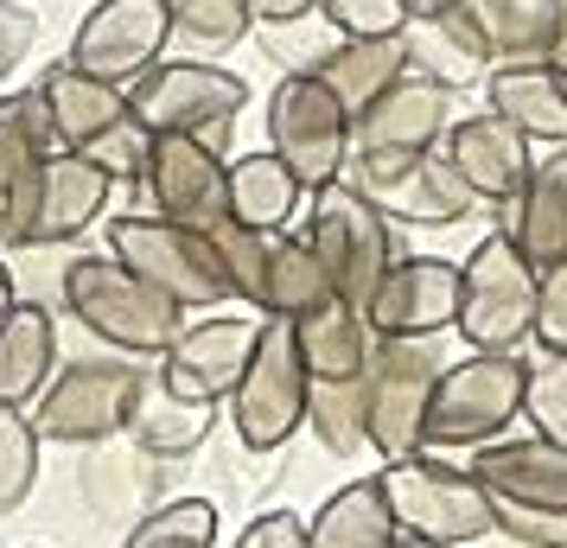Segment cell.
<instances>
[{"mask_svg": "<svg viewBox=\"0 0 567 548\" xmlns=\"http://www.w3.org/2000/svg\"><path fill=\"white\" fill-rule=\"evenodd\" d=\"M307 427H312V441L326 446L332 459L370 453V395H363V376H344V383H312Z\"/></svg>", "mask_w": 567, "mask_h": 548, "instance_id": "36", "label": "cell"}, {"mask_svg": "<svg viewBox=\"0 0 567 548\" xmlns=\"http://www.w3.org/2000/svg\"><path fill=\"white\" fill-rule=\"evenodd\" d=\"M147 210L185 230H217L230 217V159L198 134H154V154L141 173Z\"/></svg>", "mask_w": 567, "mask_h": 548, "instance_id": "14", "label": "cell"}, {"mask_svg": "<svg viewBox=\"0 0 567 548\" xmlns=\"http://www.w3.org/2000/svg\"><path fill=\"white\" fill-rule=\"evenodd\" d=\"M122 548H217V504H210V497L154 504V510L128 529Z\"/></svg>", "mask_w": 567, "mask_h": 548, "instance_id": "37", "label": "cell"}, {"mask_svg": "<svg viewBox=\"0 0 567 548\" xmlns=\"http://www.w3.org/2000/svg\"><path fill=\"white\" fill-rule=\"evenodd\" d=\"M440 154L453 159V173L472 185V198L485 210H504L516 192L529 185V173H536V141L516 134L511 122L491 115V108L460 115V122L446 128V141H440Z\"/></svg>", "mask_w": 567, "mask_h": 548, "instance_id": "19", "label": "cell"}, {"mask_svg": "<svg viewBox=\"0 0 567 548\" xmlns=\"http://www.w3.org/2000/svg\"><path fill=\"white\" fill-rule=\"evenodd\" d=\"M159 466L147 446L134 441V434H109V441H90L83 446V466H78V485H83V504L96 510V517H115V523H141L147 517V504L159 492Z\"/></svg>", "mask_w": 567, "mask_h": 548, "instance_id": "22", "label": "cell"}, {"mask_svg": "<svg viewBox=\"0 0 567 548\" xmlns=\"http://www.w3.org/2000/svg\"><path fill=\"white\" fill-rule=\"evenodd\" d=\"M497 529L511 542H529V548H567V510H516V504H497Z\"/></svg>", "mask_w": 567, "mask_h": 548, "instance_id": "45", "label": "cell"}, {"mask_svg": "<svg viewBox=\"0 0 567 548\" xmlns=\"http://www.w3.org/2000/svg\"><path fill=\"white\" fill-rule=\"evenodd\" d=\"M344 179L358 185L389 224H421V230H440V224H465L472 210H485L440 147H434V154H421V159H402V166H351Z\"/></svg>", "mask_w": 567, "mask_h": 548, "instance_id": "15", "label": "cell"}, {"mask_svg": "<svg viewBox=\"0 0 567 548\" xmlns=\"http://www.w3.org/2000/svg\"><path fill=\"white\" fill-rule=\"evenodd\" d=\"M319 20L332 39H402L414 7L409 0H326Z\"/></svg>", "mask_w": 567, "mask_h": 548, "instance_id": "40", "label": "cell"}, {"mask_svg": "<svg viewBox=\"0 0 567 548\" xmlns=\"http://www.w3.org/2000/svg\"><path fill=\"white\" fill-rule=\"evenodd\" d=\"M536 293L542 268L516 249L504 230H491L472 242V256L460 261V332L472 351H516L523 339H536Z\"/></svg>", "mask_w": 567, "mask_h": 548, "instance_id": "2", "label": "cell"}, {"mask_svg": "<svg viewBox=\"0 0 567 548\" xmlns=\"http://www.w3.org/2000/svg\"><path fill=\"white\" fill-rule=\"evenodd\" d=\"M13 307H20V288H13V268L0 261V319L13 313Z\"/></svg>", "mask_w": 567, "mask_h": 548, "instance_id": "50", "label": "cell"}, {"mask_svg": "<svg viewBox=\"0 0 567 548\" xmlns=\"http://www.w3.org/2000/svg\"><path fill=\"white\" fill-rule=\"evenodd\" d=\"M307 395H312V370L293 344L287 319H261L256 358L243 370V383L230 395V427L249 453H281L300 421H307Z\"/></svg>", "mask_w": 567, "mask_h": 548, "instance_id": "9", "label": "cell"}, {"mask_svg": "<svg viewBox=\"0 0 567 548\" xmlns=\"http://www.w3.org/2000/svg\"><path fill=\"white\" fill-rule=\"evenodd\" d=\"M485 108L504 115L516 134H529L536 147H567V77L548 58L529 64H491Z\"/></svg>", "mask_w": 567, "mask_h": 548, "instance_id": "23", "label": "cell"}, {"mask_svg": "<svg viewBox=\"0 0 567 548\" xmlns=\"http://www.w3.org/2000/svg\"><path fill=\"white\" fill-rule=\"evenodd\" d=\"M312 77L332 90L358 122L363 108L383 96L395 77H409V39H338L332 52L312 64Z\"/></svg>", "mask_w": 567, "mask_h": 548, "instance_id": "30", "label": "cell"}, {"mask_svg": "<svg viewBox=\"0 0 567 548\" xmlns=\"http://www.w3.org/2000/svg\"><path fill=\"white\" fill-rule=\"evenodd\" d=\"M307 236H312V249H319V261H326V275H332L338 300H351V307H370V293L383 288V275L402 256L395 249V224L351 179L312 192Z\"/></svg>", "mask_w": 567, "mask_h": 548, "instance_id": "8", "label": "cell"}, {"mask_svg": "<svg viewBox=\"0 0 567 548\" xmlns=\"http://www.w3.org/2000/svg\"><path fill=\"white\" fill-rule=\"evenodd\" d=\"M287 325H293V344H300V358H307L312 383H344V376H363L370 351H377V332H370L363 307H351V300H326L319 313L287 319Z\"/></svg>", "mask_w": 567, "mask_h": 548, "instance_id": "28", "label": "cell"}, {"mask_svg": "<svg viewBox=\"0 0 567 548\" xmlns=\"http://www.w3.org/2000/svg\"><path fill=\"white\" fill-rule=\"evenodd\" d=\"M52 154H58V134L39 83L0 96V230H7V249H27L32 192H39V173H45Z\"/></svg>", "mask_w": 567, "mask_h": 548, "instance_id": "18", "label": "cell"}, {"mask_svg": "<svg viewBox=\"0 0 567 548\" xmlns=\"http://www.w3.org/2000/svg\"><path fill=\"white\" fill-rule=\"evenodd\" d=\"M210 427H217V402H192V395H179L159 370L141 376L128 434L147 446L154 459H185V453H198V446L210 441Z\"/></svg>", "mask_w": 567, "mask_h": 548, "instance_id": "27", "label": "cell"}, {"mask_svg": "<svg viewBox=\"0 0 567 548\" xmlns=\"http://www.w3.org/2000/svg\"><path fill=\"white\" fill-rule=\"evenodd\" d=\"M453 96H460V90L421 77V71L395 77L383 96L351 122V166H402V159L434 154L440 141H446V128L460 122V115H453Z\"/></svg>", "mask_w": 567, "mask_h": 548, "instance_id": "12", "label": "cell"}, {"mask_svg": "<svg viewBox=\"0 0 567 548\" xmlns=\"http://www.w3.org/2000/svg\"><path fill=\"white\" fill-rule=\"evenodd\" d=\"M395 536H402V529H395L383 478H351V485L326 497L319 517L307 523V548H389Z\"/></svg>", "mask_w": 567, "mask_h": 548, "instance_id": "33", "label": "cell"}, {"mask_svg": "<svg viewBox=\"0 0 567 548\" xmlns=\"http://www.w3.org/2000/svg\"><path fill=\"white\" fill-rule=\"evenodd\" d=\"M268 147L293 166L307 192H326L351 173V108L312 71H293L268 96Z\"/></svg>", "mask_w": 567, "mask_h": 548, "instance_id": "11", "label": "cell"}, {"mask_svg": "<svg viewBox=\"0 0 567 548\" xmlns=\"http://www.w3.org/2000/svg\"><path fill=\"white\" fill-rule=\"evenodd\" d=\"M440 370H446L440 339H377L363 364V395H370V453L383 466L427 453V409Z\"/></svg>", "mask_w": 567, "mask_h": 548, "instance_id": "4", "label": "cell"}, {"mask_svg": "<svg viewBox=\"0 0 567 548\" xmlns=\"http://www.w3.org/2000/svg\"><path fill=\"white\" fill-rule=\"evenodd\" d=\"M256 32V7L249 0H179L173 7V58H205L217 64Z\"/></svg>", "mask_w": 567, "mask_h": 548, "instance_id": "35", "label": "cell"}, {"mask_svg": "<svg viewBox=\"0 0 567 548\" xmlns=\"http://www.w3.org/2000/svg\"><path fill=\"white\" fill-rule=\"evenodd\" d=\"M536 344L548 358H567V256L555 268H542V293H536Z\"/></svg>", "mask_w": 567, "mask_h": 548, "instance_id": "44", "label": "cell"}, {"mask_svg": "<svg viewBox=\"0 0 567 548\" xmlns=\"http://www.w3.org/2000/svg\"><path fill=\"white\" fill-rule=\"evenodd\" d=\"M497 217H504L497 230L511 236L536 268H555V261L567 256V147H548V154L536 159L529 185H523Z\"/></svg>", "mask_w": 567, "mask_h": 548, "instance_id": "24", "label": "cell"}, {"mask_svg": "<svg viewBox=\"0 0 567 548\" xmlns=\"http://www.w3.org/2000/svg\"><path fill=\"white\" fill-rule=\"evenodd\" d=\"M326 300H338L326 261L307 230H281L268 249V288H261V319H307Z\"/></svg>", "mask_w": 567, "mask_h": 548, "instance_id": "34", "label": "cell"}, {"mask_svg": "<svg viewBox=\"0 0 567 548\" xmlns=\"http://www.w3.org/2000/svg\"><path fill=\"white\" fill-rule=\"evenodd\" d=\"M236 548H307V523L293 510H268V517H249Z\"/></svg>", "mask_w": 567, "mask_h": 548, "instance_id": "47", "label": "cell"}, {"mask_svg": "<svg viewBox=\"0 0 567 548\" xmlns=\"http://www.w3.org/2000/svg\"><path fill=\"white\" fill-rule=\"evenodd\" d=\"M414 7V20H421V13H446V7H460V0H409Z\"/></svg>", "mask_w": 567, "mask_h": 548, "instance_id": "51", "label": "cell"}, {"mask_svg": "<svg viewBox=\"0 0 567 548\" xmlns=\"http://www.w3.org/2000/svg\"><path fill=\"white\" fill-rule=\"evenodd\" d=\"M32 45H39V20H32L20 0H0V83L27 64Z\"/></svg>", "mask_w": 567, "mask_h": 548, "instance_id": "46", "label": "cell"}, {"mask_svg": "<svg viewBox=\"0 0 567 548\" xmlns=\"http://www.w3.org/2000/svg\"><path fill=\"white\" fill-rule=\"evenodd\" d=\"M58 376V319L45 300H20L0 319V409H32Z\"/></svg>", "mask_w": 567, "mask_h": 548, "instance_id": "26", "label": "cell"}, {"mask_svg": "<svg viewBox=\"0 0 567 548\" xmlns=\"http://www.w3.org/2000/svg\"><path fill=\"white\" fill-rule=\"evenodd\" d=\"M256 7V27H287V20H312L326 0H249Z\"/></svg>", "mask_w": 567, "mask_h": 548, "instance_id": "48", "label": "cell"}, {"mask_svg": "<svg viewBox=\"0 0 567 548\" xmlns=\"http://www.w3.org/2000/svg\"><path fill=\"white\" fill-rule=\"evenodd\" d=\"M300 198H312V192L293 179V166H287L275 147H268V154L230 159V217L236 224H249V230H261V236H281L287 224H293Z\"/></svg>", "mask_w": 567, "mask_h": 548, "instance_id": "32", "label": "cell"}, {"mask_svg": "<svg viewBox=\"0 0 567 548\" xmlns=\"http://www.w3.org/2000/svg\"><path fill=\"white\" fill-rule=\"evenodd\" d=\"M147 370L128 358H78L58 364V376L45 383V395L32 402L27 415L39 427V441H64V446H90L109 434H128L134 395H141Z\"/></svg>", "mask_w": 567, "mask_h": 548, "instance_id": "10", "label": "cell"}, {"mask_svg": "<svg viewBox=\"0 0 567 548\" xmlns=\"http://www.w3.org/2000/svg\"><path fill=\"white\" fill-rule=\"evenodd\" d=\"M555 7H561V13H567V0H555Z\"/></svg>", "mask_w": 567, "mask_h": 548, "instance_id": "54", "label": "cell"}, {"mask_svg": "<svg viewBox=\"0 0 567 548\" xmlns=\"http://www.w3.org/2000/svg\"><path fill=\"white\" fill-rule=\"evenodd\" d=\"M370 332L377 339H440L460 319V261L446 256H395L383 288L370 293Z\"/></svg>", "mask_w": 567, "mask_h": 548, "instance_id": "16", "label": "cell"}, {"mask_svg": "<svg viewBox=\"0 0 567 548\" xmlns=\"http://www.w3.org/2000/svg\"><path fill=\"white\" fill-rule=\"evenodd\" d=\"M0 249H7V230H0Z\"/></svg>", "mask_w": 567, "mask_h": 548, "instance_id": "53", "label": "cell"}, {"mask_svg": "<svg viewBox=\"0 0 567 548\" xmlns=\"http://www.w3.org/2000/svg\"><path fill=\"white\" fill-rule=\"evenodd\" d=\"M109 192H115V179L96 159L58 147L39 173V192H32L27 249H58V242H78L83 230H96V217L109 210Z\"/></svg>", "mask_w": 567, "mask_h": 548, "instance_id": "20", "label": "cell"}, {"mask_svg": "<svg viewBox=\"0 0 567 548\" xmlns=\"http://www.w3.org/2000/svg\"><path fill=\"white\" fill-rule=\"evenodd\" d=\"M389 548H446V542H427V536H409V529H402V536H395Z\"/></svg>", "mask_w": 567, "mask_h": 548, "instance_id": "52", "label": "cell"}, {"mask_svg": "<svg viewBox=\"0 0 567 548\" xmlns=\"http://www.w3.org/2000/svg\"><path fill=\"white\" fill-rule=\"evenodd\" d=\"M548 64L567 77V13H561V27H555V39H548Z\"/></svg>", "mask_w": 567, "mask_h": 548, "instance_id": "49", "label": "cell"}, {"mask_svg": "<svg viewBox=\"0 0 567 548\" xmlns=\"http://www.w3.org/2000/svg\"><path fill=\"white\" fill-rule=\"evenodd\" d=\"M472 39L485 45L491 64H529L548 58V39L561 27V7L555 0H460Z\"/></svg>", "mask_w": 567, "mask_h": 548, "instance_id": "29", "label": "cell"}, {"mask_svg": "<svg viewBox=\"0 0 567 548\" xmlns=\"http://www.w3.org/2000/svg\"><path fill=\"white\" fill-rule=\"evenodd\" d=\"M377 478H383V492H389L395 529H409V536L460 548V542H478V536L497 529V504H491V492L465 466L414 453V459H389Z\"/></svg>", "mask_w": 567, "mask_h": 548, "instance_id": "7", "label": "cell"}, {"mask_svg": "<svg viewBox=\"0 0 567 548\" xmlns=\"http://www.w3.org/2000/svg\"><path fill=\"white\" fill-rule=\"evenodd\" d=\"M523 390H529V364L516 351H465L460 364L440 370L434 409H427V446H491L523 421Z\"/></svg>", "mask_w": 567, "mask_h": 548, "instance_id": "3", "label": "cell"}, {"mask_svg": "<svg viewBox=\"0 0 567 548\" xmlns=\"http://www.w3.org/2000/svg\"><path fill=\"white\" fill-rule=\"evenodd\" d=\"M210 242H217V261H224V275H230V293L236 300H249L261 313V288H268V249H275V236L249 230V224H236V217H224L217 230H210Z\"/></svg>", "mask_w": 567, "mask_h": 548, "instance_id": "39", "label": "cell"}, {"mask_svg": "<svg viewBox=\"0 0 567 548\" xmlns=\"http://www.w3.org/2000/svg\"><path fill=\"white\" fill-rule=\"evenodd\" d=\"M64 307L90 339H103L122 358H166V344L185 332V307L166 300L154 281H141L115 256H71L64 261Z\"/></svg>", "mask_w": 567, "mask_h": 548, "instance_id": "1", "label": "cell"}, {"mask_svg": "<svg viewBox=\"0 0 567 548\" xmlns=\"http://www.w3.org/2000/svg\"><path fill=\"white\" fill-rule=\"evenodd\" d=\"M472 478L491 492V504H516V510H567V446L555 441H491L472 453Z\"/></svg>", "mask_w": 567, "mask_h": 548, "instance_id": "21", "label": "cell"}, {"mask_svg": "<svg viewBox=\"0 0 567 548\" xmlns=\"http://www.w3.org/2000/svg\"><path fill=\"white\" fill-rule=\"evenodd\" d=\"M173 58V0H96L71 32V64L103 83H141Z\"/></svg>", "mask_w": 567, "mask_h": 548, "instance_id": "13", "label": "cell"}, {"mask_svg": "<svg viewBox=\"0 0 567 548\" xmlns=\"http://www.w3.org/2000/svg\"><path fill=\"white\" fill-rule=\"evenodd\" d=\"M402 39H409V71L446 83V90H465V83H485L491 77V58H485V45L472 39V27H465L460 7L409 20Z\"/></svg>", "mask_w": 567, "mask_h": 548, "instance_id": "31", "label": "cell"}, {"mask_svg": "<svg viewBox=\"0 0 567 548\" xmlns=\"http://www.w3.org/2000/svg\"><path fill=\"white\" fill-rule=\"evenodd\" d=\"M39 96H45V115H52V134H58L64 154H83L96 134H109L115 122H128L134 115V103H128L122 83L90 77V71H78L71 58L39 77Z\"/></svg>", "mask_w": 567, "mask_h": 548, "instance_id": "25", "label": "cell"}, {"mask_svg": "<svg viewBox=\"0 0 567 548\" xmlns=\"http://www.w3.org/2000/svg\"><path fill=\"white\" fill-rule=\"evenodd\" d=\"M147 154H154V128L141 122V115H128V122H115L109 134H96L90 147H83V159H96L115 185H141V173H147Z\"/></svg>", "mask_w": 567, "mask_h": 548, "instance_id": "42", "label": "cell"}, {"mask_svg": "<svg viewBox=\"0 0 567 548\" xmlns=\"http://www.w3.org/2000/svg\"><path fill=\"white\" fill-rule=\"evenodd\" d=\"M128 103L154 134H198L230 154V122L249 108V83L205 58H159L141 83H128Z\"/></svg>", "mask_w": 567, "mask_h": 548, "instance_id": "6", "label": "cell"}, {"mask_svg": "<svg viewBox=\"0 0 567 548\" xmlns=\"http://www.w3.org/2000/svg\"><path fill=\"white\" fill-rule=\"evenodd\" d=\"M256 339H261V319H236V313L185 319V332L159 358V376L179 395H192V402H217L224 409L236 395V383H243L249 358H256Z\"/></svg>", "mask_w": 567, "mask_h": 548, "instance_id": "17", "label": "cell"}, {"mask_svg": "<svg viewBox=\"0 0 567 548\" xmlns=\"http://www.w3.org/2000/svg\"><path fill=\"white\" fill-rule=\"evenodd\" d=\"M39 485V427L27 409H0V517H13Z\"/></svg>", "mask_w": 567, "mask_h": 548, "instance_id": "38", "label": "cell"}, {"mask_svg": "<svg viewBox=\"0 0 567 548\" xmlns=\"http://www.w3.org/2000/svg\"><path fill=\"white\" fill-rule=\"evenodd\" d=\"M109 256L128 261L141 281H154L166 300H179L185 313L236 300L230 275H224V261H217V242H210L205 230L166 224V217H154V210L115 217V224H109Z\"/></svg>", "mask_w": 567, "mask_h": 548, "instance_id": "5", "label": "cell"}, {"mask_svg": "<svg viewBox=\"0 0 567 548\" xmlns=\"http://www.w3.org/2000/svg\"><path fill=\"white\" fill-rule=\"evenodd\" d=\"M173 7H179V0H173Z\"/></svg>", "mask_w": 567, "mask_h": 548, "instance_id": "55", "label": "cell"}, {"mask_svg": "<svg viewBox=\"0 0 567 548\" xmlns=\"http://www.w3.org/2000/svg\"><path fill=\"white\" fill-rule=\"evenodd\" d=\"M523 415L542 441L567 446V358H548L542 351L529 364V390H523Z\"/></svg>", "mask_w": 567, "mask_h": 548, "instance_id": "41", "label": "cell"}, {"mask_svg": "<svg viewBox=\"0 0 567 548\" xmlns=\"http://www.w3.org/2000/svg\"><path fill=\"white\" fill-rule=\"evenodd\" d=\"M312 20H319V13H312ZM312 20H287V27H256V32H261V52L275 58L287 77H293V71H312V64H319V58H326V52L338 45L332 32H312Z\"/></svg>", "mask_w": 567, "mask_h": 548, "instance_id": "43", "label": "cell"}]
</instances>
